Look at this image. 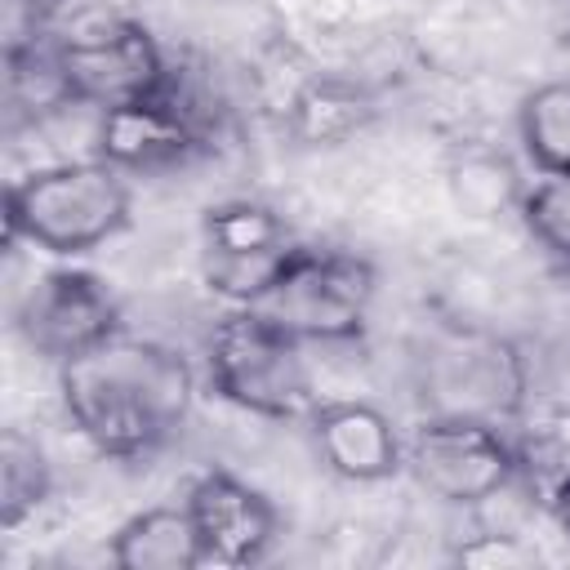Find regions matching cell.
<instances>
[{"label":"cell","mask_w":570,"mask_h":570,"mask_svg":"<svg viewBox=\"0 0 570 570\" xmlns=\"http://www.w3.org/2000/svg\"><path fill=\"white\" fill-rule=\"evenodd\" d=\"M58 396L71 428L107 459L134 463L178 436L191 414V365L151 338L111 334L58 365Z\"/></svg>","instance_id":"1"},{"label":"cell","mask_w":570,"mask_h":570,"mask_svg":"<svg viewBox=\"0 0 570 570\" xmlns=\"http://www.w3.org/2000/svg\"><path fill=\"white\" fill-rule=\"evenodd\" d=\"M107 160H62L22 174L4 191V232L53 258H80L129 227L134 196Z\"/></svg>","instance_id":"2"},{"label":"cell","mask_w":570,"mask_h":570,"mask_svg":"<svg viewBox=\"0 0 570 570\" xmlns=\"http://www.w3.org/2000/svg\"><path fill=\"white\" fill-rule=\"evenodd\" d=\"M209 387L245 414L258 419H307L321 401L303 356V338L276 325L258 307H232L214 321L209 343Z\"/></svg>","instance_id":"3"},{"label":"cell","mask_w":570,"mask_h":570,"mask_svg":"<svg viewBox=\"0 0 570 570\" xmlns=\"http://www.w3.org/2000/svg\"><path fill=\"white\" fill-rule=\"evenodd\" d=\"M379 276L374 263L347 249H289L276 285L258 303L303 343H352L365 334Z\"/></svg>","instance_id":"4"},{"label":"cell","mask_w":570,"mask_h":570,"mask_svg":"<svg viewBox=\"0 0 570 570\" xmlns=\"http://www.w3.org/2000/svg\"><path fill=\"white\" fill-rule=\"evenodd\" d=\"M405 468L428 494L454 508H476L485 499H499L517 481L521 454L499 423L468 414H428L405 441Z\"/></svg>","instance_id":"5"},{"label":"cell","mask_w":570,"mask_h":570,"mask_svg":"<svg viewBox=\"0 0 570 570\" xmlns=\"http://www.w3.org/2000/svg\"><path fill=\"white\" fill-rule=\"evenodd\" d=\"M53 67H58L67 102H85L98 111L165 94V58H160L156 36L142 22H125V18L98 31L58 40Z\"/></svg>","instance_id":"6"},{"label":"cell","mask_w":570,"mask_h":570,"mask_svg":"<svg viewBox=\"0 0 570 570\" xmlns=\"http://www.w3.org/2000/svg\"><path fill=\"white\" fill-rule=\"evenodd\" d=\"M13 325L36 356L62 365L120 334V303L102 276L80 267H53L22 294Z\"/></svg>","instance_id":"7"},{"label":"cell","mask_w":570,"mask_h":570,"mask_svg":"<svg viewBox=\"0 0 570 570\" xmlns=\"http://www.w3.org/2000/svg\"><path fill=\"white\" fill-rule=\"evenodd\" d=\"M183 503L196 521L205 566H258L281 539L276 503L227 468H205Z\"/></svg>","instance_id":"8"},{"label":"cell","mask_w":570,"mask_h":570,"mask_svg":"<svg viewBox=\"0 0 570 570\" xmlns=\"http://www.w3.org/2000/svg\"><path fill=\"white\" fill-rule=\"evenodd\" d=\"M428 392H436L432 414H468V419H512L525 401V361L508 338L468 334L463 343L432 356Z\"/></svg>","instance_id":"9"},{"label":"cell","mask_w":570,"mask_h":570,"mask_svg":"<svg viewBox=\"0 0 570 570\" xmlns=\"http://www.w3.org/2000/svg\"><path fill=\"white\" fill-rule=\"evenodd\" d=\"M307 432L321 463L343 481L374 485L405 468V441L396 423L370 401H316Z\"/></svg>","instance_id":"10"},{"label":"cell","mask_w":570,"mask_h":570,"mask_svg":"<svg viewBox=\"0 0 570 570\" xmlns=\"http://www.w3.org/2000/svg\"><path fill=\"white\" fill-rule=\"evenodd\" d=\"M94 151H98V160H107L116 169L156 174V169L187 160L196 151V134H191L187 116L165 94H151V98H134V102L98 111Z\"/></svg>","instance_id":"11"},{"label":"cell","mask_w":570,"mask_h":570,"mask_svg":"<svg viewBox=\"0 0 570 570\" xmlns=\"http://www.w3.org/2000/svg\"><path fill=\"white\" fill-rule=\"evenodd\" d=\"M111 566L116 570H196L205 566L196 521L187 503H156L134 512L111 534Z\"/></svg>","instance_id":"12"},{"label":"cell","mask_w":570,"mask_h":570,"mask_svg":"<svg viewBox=\"0 0 570 570\" xmlns=\"http://www.w3.org/2000/svg\"><path fill=\"white\" fill-rule=\"evenodd\" d=\"M374 111H379L374 98L356 80L321 76L294 94L285 125H289L298 147H338L347 138H356L361 129H370Z\"/></svg>","instance_id":"13"},{"label":"cell","mask_w":570,"mask_h":570,"mask_svg":"<svg viewBox=\"0 0 570 570\" xmlns=\"http://www.w3.org/2000/svg\"><path fill=\"white\" fill-rule=\"evenodd\" d=\"M517 138L543 178H570V80H543L521 98Z\"/></svg>","instance_id":"14"},{"label":"cell","mask_w":570,"mask_h":570,"mask_svg":"<svg viewBox=\"0 0 570 570\" xmlns=\"http://www.w3.org/2000/svg\"><path fill=\"white\" fill-rule=\"evenodd\" d=\"M53 494V463L45 445L22 432H0V530H18L27 517H36Z\"/></svg>","instance_id":"15"},{"label":"cell","mask_w":570,"mask_h":570,"mask_svg":"<svg viewBox=\"0 0 570 570\" xmlns=\"http://www.w3.org/2000/svg\"><path fill=\"white\" fill-rule=\"evenodd\" d=\"M200 236H205V249H218V254H263V249L289 245L285 218L263 200L209 205L200 218Z\"/></svg>","instance_id":"16"},{"label":"cell","mask_w":570,"mask_h":570,"mask_svg":"<svg viewBox=\"0 0 570 570\" xmlns=\"http://www.w3.org/2000/svg\"><path fill=\"white\" fill-rule=\"evenodd\" d=\"M294 245H281V249H263V254H218V249H205L200 258V276L209 285V294L227 298L232 307H258L267 298V289L276 285L285 258H289Z\"/></svg>","instance_id":"17"},{"label":"cell","mask_w":570,"mask_h":570,"mask_svg":"<svg viewBox=\"0 0 570 570\" xmlns=\"http://www.w3.org/2000/svg\"><path fill=\"white\" fill-rule=\"evenodd\" d=\"M450 191L459 200V209H468L472 218H490L499 209H517L525 183L517 178V169L494 156V151H468L463 160H454L450 169Z\"/></svg>","instance_id":"18"},{"label":"cell","mask_w":570,"mask_h":570,"mask_svg":"<svg viewBox=\"0 0 570 570\" xmlns=\"http://www.w3.org/2000/svg\"><path fill=\"white\" fill-rule=\"evenodd\" d=\"M521 227L543 245L561 267L570 263V178H539L521 191Z\"/></svg>","instance_id":"19"},{"label":"cell","mask_w":570,"mask_h":570,"mask_svg":"<svg viewBox=\"0 0 570 570\" xmlns=\"http://www.w3.org/2000/svg\"><path fill=\"white\" fill-rule=\"evenodd\" d=\"M450 557H454V566H472V570H525L539 561L534 548H525L517 534H503V530L472 534Z\"/></svg>","instance_id":"20"},{"label":"cell","mask_w":570,"mask_h":570,"mask_svg":"<svg viewBox=\"0 0 570 570\" xmlns=\"http://www.w3.org/2000/svg\"><path fill=\"white\" fill-rule=\"evenodd\" d=\"M548 512H552V521L561 525V534H570V468L557 476V485L548 490Z\"/></svg>","instance_id":"21"},{"label":"cell","mask_w":570,"mask_h":570,"mask_svg":"<svg viewBox=\"0 0 570 570\" xmlns=\"http://www.w3.org/2000/svg\"><path fill=\"white\" fill-rule=\"evenodd\" d=\"M18 9H27V13H45V9H53L58 0H13Z\"/></svg>","instance_id":"22"},{"label":"cell","mask_w":570,"mask_h":570,"mask_svg":"<svg viewBox=\"0 0 570 570\" xmlns=\"http://www.w3.org/2000/svg\"><path fill=\"white\" fill-rule=\"evenodd\" d=\"M566 281H570V263H566Z\"/></svg>","instance_id":"23"}]
</instances>
